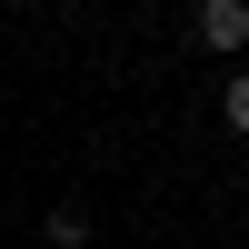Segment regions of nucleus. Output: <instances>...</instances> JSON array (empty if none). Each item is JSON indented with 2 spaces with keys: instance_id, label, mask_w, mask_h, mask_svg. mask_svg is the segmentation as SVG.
<instances>
[{
  "instance_id": "nucleus-1",
  "label": "nucleus",
  "mask_w": 249,
  "mask_h": 249,
  "mask_svg": "<svg viewBox=\"0 0 249 249\" xmlns=\"http://www.w3.org/2000/svg\"><path fill=\"white\" fill-rule=\"evenodd\" d=\"M199 50H249V0H199Z\"/></svg>"
},
{
  "instance_id": "nucleus-2",
  "label": "nucleus",
  "mask_w": 249,
  "mask_h": 249,
  "mask_svg": "<svg viewBox=\"0 0 249 249\" xmlns=\"http://www.w3.org/2000/svg\"><path fill=\"white\" fill-rule=\"evenodd\" d=\"M230 130H249V80H230Z\"/></svg>"
}]
</instances>
